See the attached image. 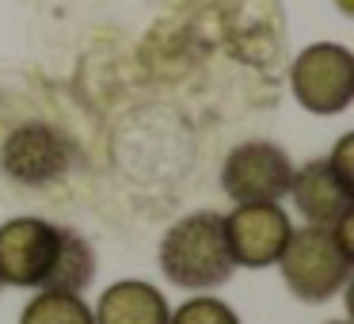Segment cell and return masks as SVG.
Listing matches in <instances>:
<instances>
[{
	"label": "cell",
	"mask_w": 354,
	"mask_h": 324,
	"mask_svg": "<svg viewBox=\"0 0 354 324\" xmlns=\"http://www.w3.org/2000/svg\"><path fill=\"white\" fill-rule=\"evenodd\" d=\"M168 324H240V316L221 298H191L168 316Z\"/></svg>",
	"instance_id": "12"
},
{
	"label": "cell",
	"mask_w": 354,
	"mask_h": 324,
	"mask_svg": "<svg viewBox=\"0 0 354 324\" xmlns=\"http://www.w3.org/2000/svg\"><path fill=\"white\" fill-rule=\"evenodd\" d=\"M19 324H95V316L84 305V294L39 290L19 313Z\"/></svg>",
	"instance_id": "11"
},
{
	"label": "cell",
	"mask_w": 354,
	"mask_h": 324,
	"mask_svg": "<svg viewBox=\"0 0 354 324\" xmlns=\"http://www.w3.org/2000/svg\"><path fill=\"white\" fill-rule=\"evenodd\" d=\"M290 199L308 225H324V229H331L346 214H354V191L331 172L328 156L308 161L305 168H293Z\"/></svg>",
	"instance_id": "8"
},
{
	"label": "cell",
	"mask_w": 354,
	"mask_h": 324,
	"mask_svg": "<svg viewBox=\"0 0 354 324\" xmlns=\"http://www.w3.org/2000/svg\"><path fill=\"white\" fill-rule=\"evenodd\" d=\"M0 290H4V282H0Z\"/></svg>",
	"instance_id": "15"
},
{
	"label": "cell",
	"mask_w": 354,
	"mask_h": 324,
	"mask_svg": "<svg viewBox=\"0 0 354 324\" xmlns=\"http://www.w3.org/2000/svg\"><path fill=\"white\" fill-rule=\"evenodd\" d=\"M293 100L313 115H339L354 100V54L339 42H313L293 57Z\"/></svg>",
	"instance_id": "3"
},
{
	"label": "cell",
	"mask_w": 354,
	"mask_h": 324,
	"mask_svg": "<svg viewBox=\"0 0 354 324\" xmlns=\"http://www.w3.org/2000/svg\"><path fill=\"white\" fill-rule=\"evenodd\" d=\"M95 278V252L77 229L62 225V252H57L54 275H50L46 290H62V294H84Z\"/></svg>",
	"instance_id": "10"
},
{
	"label": "cell",
	"mask_w": 354,
	"mask_h": 324,
	"mask_svg": "<svg viewBox=\"0 0 354 324\" xmlns=\"http://www.w3.org/2000/svg\"><path fill=\"white\" fill-rule=\"evenodd\" d=\"M62 252V225L46 217H12L0 225V282L46 290Z\"/></svg>",
	"instance_id": "4"
},
{
	"label": "cell",
	"mask_w": 354,
	"mask_h": 324,
	"mask_svg": "<svg viewBox=\"0 0 354 324\" xmlns=\"http://www.w3.org/2000/svg\"><path fill=\"white\" fill-rule=\"evenodd\" d=\"M328 164H331V172H335V176H339V179H343V183L354 191V134L339 138V145L331 149Z\"/></svg>",
	"instance_id": "13"
},
{
	"label": "cell",
	"mask_w": 354,
	"mask_h": 324,
	"mask_svg": "<svg viewBox=\"0 0 354 324\" xmlns=\"http://www.w3.org/2000/svg\"><path fill=\"white\" fill-rule=\"evenodd\" d=\"M160 271L171 286H183V290H214L229 282L236 263L225 244L221 214L202 210V214L179 217L160 237Z\"/></svg>",
	"instance_id": "1"
},
{
	"label": "cell",
	"mask_w": 354,
	"mask_h": 324,
	"mask_svg": "<svg viewBox=\"0 0 354 324\" xmlns=\"http://www.w3.org/2000/svg\"><path fill=\"white\" fill-rule=\"evenodd\" d=\"M92 316L95 324H168L171 309L153 282L122 278L100 294V305L92 309Z\"/></svg>",
	"instance_id": "9"
},
{
	"label": "cell",
	"mask_w": 354,
	"mask_h": 324,
	"mask_svg": "<svg viewBox=\"0 0 354 324\" xmlns=\"http://www.w3.org/2000/svg\"><path fill=\"white\" fill-rule=\"evenodd\" d=\"M293 161L274 141H240L221 164V187L232 202H282L290 199Z\"/></svg>",
	"instance_id": "5"
},
{
	"label": "cell",
	"mask_w": 354,
	"mask_h": 324,
	"mask_svg": "<svg viewBox=\"0 0 354 324\" xmlns=\"http://www.w3.org/2000/svg\"><path fill=\"white\" fill-rule=\"evenodd\" d=\"M278 267H282V278L293 298L308 301V305H320V301H331L339 290L351 286L354 255L339 248L331 229L301 225V229L290 233V244H286Z\"/></svg>",
	"instance_id": "2"
},
{
	"label": "cell",
	"mask_w": 354,
	"mask_h": 324,
	"mask_svg": "<svg viewBox=\"0 0 354 324\" xmlns=\"http://www.w3.org/2000/svg\"><path fill=\"white\" fill-rule=\"evenodd\" d=\"M225 244L236 267H270L290 244L293 222L278 202H240L221 217Z\"/></svg>",
	"instance_id": "7"
},
{
	"label": "cell",
	"mask_w": 354,
	"mask_h": 324,
	"mask_svg": "<svg viewBox=\"0 0 354 324\" xmlns=\"http://www.w3.org/2000/svg\"><path fill=\"white\" fill-rule=\"evenodd\" d=\"M77 161V149L62 130L46 123H27L4 138L0 145V168L12 183L24 187H50L65 176Z\"/></svg>",
	"instance_id": "6"
},
{
	"label": "cell",
	"mask_w": 354,
	"mask_h": 324,
	"mask_svg": "<svg viewBox=\"0 0 354 324\" xmlns=\"http://www.w3.org/2000/svg\"><path fill=\"white\" fill-rule=\"evenodd\" d=\"M331 324H351V321H331Z\"/></svg>",
	"instance_id": "14"
}]
</instances>
